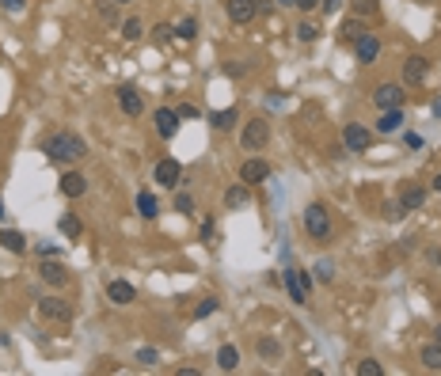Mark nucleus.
<instances>
[{
	"label": "nucleus",
	"instance_id": "1",
	"mask_svg": "<svg viewBox=\"0 0 441 376\" xmlns=\"http://www.w3.org/2000/svg\"><path fill=\"white\" fill-rule=\"evenodd\" d=\"M42 148H46V156L54 164H65V167H73L76 160L88 156V141H84L80 133H54Z\"/></svg>",
	"mask_w": 441,
	"mask_h": 376
},
{
	"label": "nucleus",
	"instance_id": "2",
	"mask_svg": "<svg viewBox=\"0 0 441 376\" xmlns=\"http://www.w3.org/2000/svg\"><path fill=\"white\" fill-rule=\"evenodd\" d=\"M301 224H304V232H308V239H316V244H327V239H331V232H335L331 213H327V205H319V202H312L308 209H304Z\"/></svg>",
	"mask_w": 441,
	"mask_h": 376
},
{
	"label": "nucleus",
	"instance_id": "3",
	"mask_svg": "<svg viewBox=\"0 0 441 376\" xmlns=\"http://www.w3.org/2000/svg\"><path fill=\"white\" fill-rule=\"evenodd\" d=\"M267 145H270V126H267V118H247L244 130H240V148H244L247 156H259Z\"/></svg>",
	"mask_w": 441,
	"mask_h": 376
},
{
	"label": "nucleus",
	"instance_id": "4",
	"mask_svg": "<svg viewBox=\"0 0 441 376\" xmlns=\"http://www.w3.org/2000/svg\"><path fill=\"white\" fill-rule=\"evenodd\" d=\"M38 316L49 319V323H73V304L65 301V296L58 293H49V296H38Z\"/></svg>",
	"mask_w": 441,
	"mask_h": 376
},
{
	"label": "nucleus",
	"instance_id": "5",
	"mask_svg": "<svg viewBox=\"0 0 441 376\" xmlns=\"http://www.w3.org/2000/svg\"><path fill=\"white\" fill-rule=\"evenodd\" d=\"M152 179L160 183L163 190H179V183H183V164L175 160V156H163V160H156Z\"/></svg>",
	"mask_w": 441,
	"mask_h": 376
},
{
	"label": "nucleus",
	"instance_id": "6",
	"mask_svg": "<svg viewBox=\"0 0 441 376\" xmlns=\"http://www.w3.org/2000/svg\"><path fill=\"white\" fill-rule=\"evenodd\" d=\"M381 49H384V42L376 38L373 31H365V34L354 38V58H358V65H373V61H381Z\"/></svg>",
	"mask_w": 441,
	"mask_h": 376
},
{
	"label": "nucleus",
	"instance_id": "7",
	"mask_svg": "<svg viewBox=\"0 0 441 376\" xmlns=\"http://www.w3.org/2000/svg\"><path fill=\"white\" fill-rule=\"evenodd\" d=\"M270 175H274V167H270L262 156H247L244 167H240V183H244V187H259V183L270 179Z\"/></svg>",
	"mask_w": 441,
	"mask_h": 376
},
{
	"label": "nucleus",
	"instance_id": "8",
	"mask_svg": "<svg viewBox=\"0 0 441 376\" xmlns=\"http://www.w3.org/2000/svg\"><path fill=\"white\" fill-rule=\"evenodd\" d=\"M343 148H350V152H369V148H373V130H365L361 122H346L343 126Z\"/></svg>",
	"mask_w": 441,
	"mask_h": 376
},
{
	"label": "nucleus",
	"instance_id": "9",
	"mask_svg": "<svg viewBox=\"0 0 441 376\" xmlns=\"http://www.w3.org/2000/svg\"><path fill=\"white\" fill-rule=\"evenodd\" d=\"M373 106H376V110H392V106H403V84H396V80L376 84Z\"/></svg>",
	"mask_w": 441,
	"mask_h": 376
},
{
	"label": "nucleus",
	"instance_id": "10",
	"mask_svg": "<svg viewBox=\"0 0 441 376\" xmlns=\"http://www.w3.org/2000/svg\"><path fill=\"white\" fill-rule=\"evenodd\" d=\"M115 99H118V110H122L126 118H141V115H145V99H141V91L130 88V84L115 88Z\"/></svg>",
	"mask_w": 441,
	"mask_h": 376
},
{
	"label": "nucleus",
	"instance_id": "11",
	"mask_svg": "<svg viewBox=\"0 0 441 376\" xmlns=\"http://www.w3.org/2000/svg\"><path fill=\"white\" fill-rule=\"evenodd\" d=\"M426 73H430V61H426L422 54H411V58H403V84H407V88L422 84Z\"/></svg>",
	"mask_w": 441,
	"mask_h": 376
},
{
	"label": "nucleus",
	"instance_id": "12",
	"mask_svg": "<svg viewBox=\"0 0 441 376\" xmlns=\"http://www.w3.org/2000/svg\"><path fill=\"white\" fill-rule=\"evenodd\" d=\"M58 190L65 198H84L88 194V179H84L76 167H65V175H61V183H58Z\"/></svg>",
	"mask_w": 441,
	"mask_h": 376
},
{
	"label": "nucleus",
	"instance_id": "13",
	"mask_svg": "<svg viewBox=\"0 0 441 376\" xmlns=\"http://www.w3.org/2000/svg\"><path fill=\"white\" fill-rule=\"evenodd\" d=\"M152 126H156V133H160L163 141H172L175 133H179V115H175V110H168V106H160V110H156L152 115Z\"/></svg>",
	"mask_w": 441,
	"mask_h": 376
},
{
	"label": "nucleus",
	"instance_id": "14",
	"mask_svg": "<svg viewBox=\"0 0 441 376\" xmlns=\"http://www.w3.org/2000/svg\"><path fill=\"white\" fill-rule=\"evenodd\" d=\"M225 12H229L232 23H251L259 16V4L255 0H225Z\"/></svg>",
	"mask_w": 441,
	"mask_h": 376
},
{
	"label": "nucleus",
	"instance_id": "15",
	"mask_svg": "<svg viewBox=\"0 0 441 376\" xmlns=\"http://www.w3.org/2000/svg\"><path fill=\"white\" fill-rule=\"evenodd\" d=\"M106 301H111V304H118V308H126V304H133V301H137V289H133L130 281L115 278L111 285H106Z\"/></svg>",
	"mask_w": 441,
	"mask_h": 376
},
{
	"label": "nucleus",
	"instance_id": "16",
	"mask_svg": "<svg viewBox=\"0 0 441 376\" xmlns=\"http://www.w3.org/2000/svg\"><path fill=\"white\" fill-rule=\"evenodd\" d=\"M38 278L46 281V285H54V289L69 285V270L61 266V262H54V259H49V262H42V266H38Z\"/></svg>",
	"mask_w": 441,
	"mask_h": 376
},
{
	"label": "nucleus",
	"instance_id": "17",
	"mask_svg": "<svg viewBox=\"0 0 441 376\" xmlns=\"http://www.w3.org/2000/svg\"><path fill=\"white\" fill-rule=\"evenodd\" d=\"M282 281H286V293H289V301L297 304V308H304L308 304V293L301 289V281H297V266H286L282 270Z\"/></svg>",
	"mask_w": 441,
	"mask_h": 376
},
{
	"label": "nucleus",
	"instance_id": "18",
	"mask_svg": "<svg viewBox=\"0 0 441 376\" xmlns=\"http://www.w3.org/2000/svg\"><path fill=\"white\" fill-rule=\"evenodd\" d=\"M422 205H426V187H418V183L403 187V194H400V209L403 213H415V209H422Z\"/></svg>",
	"mask_w": 441,
	"mask_h": 376
},
{
	"label": "nucleus",
	"instance_id": "19",
	"mask_svg": "<svg viewBox=\"0 0 441 376\" xmlns=\"http://www.w3.org/2000/svg\"><path fill=\"white\" fill-rule=\"evenodd\" d=\"M365 31H369L365 19L350 16V19H343V23H339V42H343V46H354V38H358V34H365Z\"/></svg>",
	"mask_w": 441,
	"mask_h": 376
},
{
	"label": "nucleus",
	"instance_id": "20",
	"mask_svg": "<svg viewBox=\"0 0 441 376\" xmlns=\"http://www.w3.org/2000/svg\"><path fill=\"white\" fill-rule=\"evenodd\" d=\"M236 122H240V110H236V106H225V110H213V115H210V126L217 133L236 130Z\"/></svg>",
	"mask_w": 441,
	"mask_h": 376
},
{
	"label": "nucleus",
	"instance_id": "21",
	"mask_svg": "<svg viewBox=\"0 0 441 376\" xmlns=\"http://www.w3.org/2000/svg\"><path fill=\"white\" fill-rule=\"evenodd\" d=\"M396 130H403V106L381 110V118H376V133H396Z\"/></svg>",
	"mask_w": 441,
	"mask_h": 376
},
{
	"label": "nucleus",
	"instance_id": "22",
	"mask_svg": "<svg viewBox=\"0 0 441 376\" xmlns=\"http://www.w3.org/2000/svg\"><path fill=\"white\" fill-rule=\"evenodd\" d=\"M0 247L12 255H23L27 251V236L19 228H0Z\"/></svg>",
	"mask_w": 441,
	"mask_h": 376
},
{
	"label": "nucleus",
	"instance_id": "23",
	"mask_svg": "<svg viewBox=\"0 0 441 376\" xmlns=\"http://www.w3.org/2000/svg\"><path fill=\"white\" fill-rule=\"evenodd\" d=\"M247 202H251V187H244V183L225 190V209H244Z\"/></svg>",
	"mask_w": 441,
	"mask_h": 376
},
{
	"label": "nucleus",
	"instance_id": "24",
	"mask_svg": "<svg viewBox=\"0 0 441 376\" xmlns=\"http://www.w3.org/2000/svg\"><path fill=\"white\" fill-rule=\"evenodd\" d=\"M137 213L145 217V221H152L156 213H160V198H156L152 190H141L137 194Z\"/></svg>",
	"mask_w": 441,
	"mask_h": 376
},
{
	"label": "nucleus",
	"instance_id": "25",
	"mask_svg": "<svg viewBox=\"0 0 441 376\" xmlns=\"http://www.w3.org/2000/svg\"><path fill=\"white\" fill-rule=\"evenodd\" d=\"M217 365H220V373H232V368L240 365V350H236L232 342H225V346L217 350Z\"/></svg>",
	"mask_w": 441,
	"mask_h": 376
},
{
	"label": "nucleus",
	"instance_id": "26",
	"mask_svg": "<svg viewBox=\"0 0 441 376\" xmlns=\"http://www.w3.org/2000/svg\"><path fill=\"white\" fill-rule=\"evenodd\" d=\"M418 361H422V368H430V373H441V342H430V346H422V353H418Z\"/></svg>",
	"mask_w": 441,
	"mask_h": 376
},
{
	"label": "nucleus",
	"instance_id": "27",
	"mask_svg": "<svg viewBox=\"0 0 441 376\" xmlns=\"http://www.w3.org/2000/svg\"><path fill=\"white\" fill-rule=\"evenodd\" d=\"M58 228H61V236H65V239H80L84 224H80V217H76V213H65V217L58 221Z\"/></svg>",
	"mask_w": 441,
	"mask_h": 376
},
{
	"label": "nucleus",
	"instance_id": "28",
	"mask_svg": "<svg viewBox=\"0 0 441 376\" xmlns=\"http://www.w3.org/2000/svg\"><path fill=\"white\" fill-rule=\"evenodd\" d=\"M175 38H183V42H194V38H198V19H194V16L179 19V23H175Z\"/></svg>",
	"mask_w": 441,
	"mask_h": 376
},
{
	"label": "nucleus",
	"instance_id": "29",
	"mask_svg": "<svg viewBox=\"0 0 441 376\" xmlns=\"http://www.w3.org/2000/svg\"><path fill=\"white\" fill-rule=\"evenodd\" d=\"M118 27H122V38H126V42H137V38H141V34H145V23H141V19H137V16H130V19H122V23H118Z\"/></svg>",
	"mask_w": 441,
	"mask_h": 376
},
{
	"label": "nucleus",
	"instance_id": "30",
	"mask_svg": "<svg viewBox=\"0 0 441 376\" xmlns=\"http://www.w3.org/2000/svg\"><path fill=\"white\" fill-rule=\"evenodd\" d=\"M259 353H262L267 361H278V357H282V342H278V338H270V335H262V338H259Z\"/></svg>",
	"mask_w": 441,
	"mask_h": 376
},
{
	"label": "nucleus",
	"instance_id": "31",
	"mask_svg": "<svg viewBox=\"0 0 441 376\" xmlns=\"http://www.w3.org/2000/svg\"><path fill=\"white\" fill-rule=\"evenodd\" d=\"M293 34H297V42H316V38H319V27H316V19H301Z\"/></svg>",
	"mask_w": 441,
	"mask_h": 376
},
{
	"label": "nucleus",
	"instance_id": "32",
	"mask_svg": "<svg viewBox=\"0 0 441 376\" xmlns=\"http://www.w3.org/2000/svg\"><path fill=\"white\" fill-rule=\"evenodd\" d=\"M350 8H354V16L369 19V16H376V12H381V0H350Z\"/></svg>",
	"mask_w": 441,
	"mask_h": 376
},
{
	"label": "nucleus",
	"instance_id": "33",
	"mask_svg": "<svg viewBox=\"0 0 441 376\" xmlns=\"http://www.w3.org/2000/svg\"><path fill=\"white\" fill-rule=\"evenodd\" d=\"M316 281H324V285H331V281H335V262H331V259L316 262Z\"/></svg>",
	"mask_w": 441,
	"mask_h": 376
},
{
	"label": "nucleus",
	"instance_id": "34",
	"mask_svg": "<svg viewBox=\"0 0 441 376\" xmlns=\"http://www.w3.org/2000/svg\"><path fill=\"white\" fill-rule=\"evenodd\" d=\"M354 373H358V376H384V365H381V361H373V357H365V361H358Z\"/></svg>",
	"mask_w": 441,
	"mask_h": 376
},
{
	"label": "nucleus",
	"instance_id": "35",
	"mask_svg": "<svg viewBox=\"0 0 441 376\" xmlns=\"http://www.w3.org/2000/svg\"><path fill=\"white\" fill-rule=\"evenodd\" d=\"M220 308V301H217V296H205V301L202 304H198V308H194V319H210L213 316V312H217Z\"/></svg>",
	"mask_w": 441,
	"mask_h": 376
},
{
	"label": "nucleus",
	"instance_id": "36",
	"mask_svg": "<svg viewBox=\"0 0 441 376\" xmlns=\"http://www.w3.org/2000/svg\"><path fill=\"white\" fill-rule=\"evenodd\" d=\"M172 38H175V31H172L168 23H156V27H152V42H156V46H168Z\"/></svg>",
	"mask_w": 441,
	"mask_h": 376
},
{
	"label": "nucleus",
	"instance_id": "37",
	"mask_svg": "<svg viewBox=\"0 0 441 376\" xmlns=\"http://www.w3.org/2000/svg\"><path fill=\"white\" fill-rule=\"evenodd\" d=\"M175 213H183V217H190V213H194V198H190L187 190H179V194H175Z\"/></svg>",
	"mask_w": 441,
	"mask_h": 376
},
{
	"label": "nucleus",
	"instance_id": "38",
	"mask_svg": "<svg viewBox=\"0 0 441 376\" xmlns=\"http://www.w3.org/2000/svg\"><path fill=\"white\" fill-rule=\"evenodd\" d=\"M175 115H179V122H194V118H202V110H198L194 103H179L175 106Z\"/></svg>",
	"mask_w": 441,
	"mask_h": 376
},
{
	"label": "nucleus",
	"instance_id": "39",
	"mask_svg": "<svg viewBox=\"0 0 441 376\" xmlns=\"http://www.w3.org/2000/svg\"><path fill=\"white\" fill-rule=\"evenodd\" d=\"M297 281H301V289H304V293H312V285H316L312 270H301V266H297Z\"/></svg>",
	"mask_w": 441,
	"mask_h": 376
},
{
	"label": "nucleus",
	"instance_id": "40",
	"mask_svg": "<svg viewBox=\"0 0 441 376\" xmlns=\"http://www.w3.org/2000/svg\"><path fill=\"white\" fill-rule=\"evenodd\" d=\"M0 8H4V12H12V16H19V12L27 8V0H0Z\"/></svg>",
	"mask_w": 441,
	"mask_h": 376
},
{
	"label": "nucleus",
	"instance_id": "41",
	"mask_svg": "<svg viewBox=\"0 0 441 376\" xmlns=\"http://www.w3.org/2000/svg\"><path fill=\"white\" fill-rule=\"evenodd\" d=\"M137 361H141V365H156L160 353H156V350H137Z\"/></svg>",
	"mask_w": 441,
	"mask_h": 376
},
{
	"label": "nucleus",
	"instance_id": "42",
	"mask_svg": "<svg viewBox=\"0 0 441 376\" xmlns=\"http://www.w3.org/2000/svg\"><path fill=\"white\" fill-rule=\"evenodd\" d=\"M319 8H324L327 16H335V12L343 8V0H319Z\"/></svg>",
	"mask_w": 441,
	"mask_h": 376
},
{
	"label": "nucleus",
	"instance_id": "43",
	"mask_svg": "<svg viewBox=\"0 0 441 376\" xmlns=\"http://www.w3.org/2000/svg\"><path fill=\"white\" fill-rule=\"evenodd\" d=\"M426 262H430V266H441V247H430V251H426Z\"/></svg>",
	"mask_w": 441,
	"mask_h": 376
},
{
	"label": "nucleus",
	"instance_id": "44",
	"mask_svg": "<svg viewBox=\"0 0 441 376\" xmlns=\"http://www.w3.org/2000/svg\"><path fill=\"white\" fill-rule=\"evenodd\" d=\"M316 4H319V0H293V8H301V12H312Z\"/></svg>",
	"mask_w": 441,
	"mask_h": 376
},
{
	"label": "nucleus",
	"instance_id": "45",
	"mask_svg": "<svg viewBox=\"0 0 441 376\" xmlns=\"http://www.w3.org/2000/svg\"><path fill=\"white\" fill-rule=\"evenodd\" d=\"M403 141H407V148H422V137H415V133H407Z\"/></svg>",
	"mask_w": 441,
	"mask_h": 376
},
{
	"label": "nucleus",
	"instance_id": "46",
	"mask_svg": "<svg viewBox=\"0 0 441 376\" xmlns=\"http://www.w3.org/2000/svg\"><path fill=\"white\" fill-rule=\"evenodd\" d=\"M433 190H438V194H441V172L433 175Z\"/></svg>",
	"mask_w": 441,
	"mask_h": 376
},
{
	"label": "nucleus",
	"instance_id": "47",
	"mask_svg": "<svg viewBox=\"0 0 441 376\" xmlns=\"http://www.w3.org/2000/svg\"><path fill=\"white\" fill-rule=\"evenodd\" d=\"M274 4H282V8H289V4H293V0H274Z\"/></svg>",
	"mask_w": 441,
	"mask_h": 376
},
{
	"label": "nucleus",
	"instance_id": "48",
	"mask_svg": "<svg viewBox=\"0 0 441 376\" xmlns=\"http://www.w3.org/2000/svg\"><path fill=\"white\" fill-rule=\"evenodd\" d=\"M115 4H130V0H115Z\"/></svg>",
	"mask_w": 441,
	"mask_h": 376
},
{
	"label": "nucleus",
	"instance_id": "49",
	"mask_svg": "<svg viewBox=\"0 0 441 376\" xmlns=\"http://www.w3.org/2000/svg\"><path fill=\"white\" fill-rule=\"evenodd\" d=\"M418 4H433V0H418Z\"/></svg>",
	"mask_w": 441,
	"mask_h": 376
},
{
	"label": "nucleus",
	"instance_id": "50",
	"mask_svg": "<svg viewBox=\"0 0 441 376\" xmlns=\"http://www.w3.org/2000/svg\"><path fill=\"white\" fill-rule=\"evenodd\" d=\"M438 342H441V327H438Z\"/></svg>",
	"mask_w": 441,
	"mask_h": 376
},
{
	"label": "nucleus",
	"instance_id": "51",
	"mask_svg": "<svg viewBox=\"0 0 441 376\" xmlns=\"http://www.w3.org/2000/svg\"><path fill=\"white\" fill-rule=\"evenodd\" d=\"M0 217H4V205H0Z\"/></svg>",
	"mask_w": 441,
	"mask_h": 376
}]
</instances>
